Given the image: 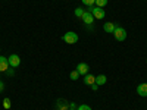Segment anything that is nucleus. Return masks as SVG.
<instances>
[{"label":"nucleus","mask_w":147,"mask_h":110,"mask_svg":"<svg viewBox=\"0 0 147 110\" xmlns=\"http://www.w3.org/2000/svg\"><path fill=\"white\" fill-rule=\"evenodd\" d=\"M88 12H91V13H93L94 19H103V18L106 16V12H105V9H102V7H97L96 5H94V6H90V7H88Z\"/></svg>","instance_id":"f257e3e1"},{"label":"nucleus","mask_w":147,"mask_h":110,"mask_svg":"<svg viewBox=\"0 0 147 110\" xmlns=\"http://www.w3.org/2000/svg\"><path fill=\"white\" fill-rule=\"evenodd\" d=\"M62 40H63L65 43H68V44H75V43L78 41V35H77V32L69 31V32H65V34H63Z\"/></svg>","instance_id":"f03ea898"},{"label":"nucleus","mask_w":147,"mask_h":110,"mask_svg":"<svg viewBox=\"0 0 147 110\" xmlns=\"http://www.w3.org/2000/svg\"><path fill=\"white\" fill-rule=\"evenodd\" d=\"M113 35H115V38L118 41H124L127 38V31L124 28H121V27H116L115 31H113Z\"/></svg>","instance_id":"7ed1b4c3"},{"label":"nucleus","mask_w":147,"mask_h":110,"mask_svg":"<svg viewBox=\"0 0 147 110\" xmlns=\"http://www.w3.org/2000/svg\"><path fill=\"white\" fill-rule=\"evenodd\" d=\"M7 62H9V66L10 68H18L19 66V63H21V57L18 56V54H10L9 57H7Z\"/></svg>","instance_id":"20e7f679"},{"label":"nucleus","mask_w":147,"mask_h":110,"mask_svg":"<svg viewBox=\"0 0 147 110\" xmlns=\"http://www.w3.org/2000/svg\"><path fill=\"white\" fill-rule=\"evenodd\" d=\"M81 19L84 21V23H87V25H91V23L94 22V16H93L91 12H88V10L84 12V15L81 16Z\"/></svg>","instance_id":"39448f33"},{"label":"nucleus","mask_w":147,"mask_h":110,"mask_svg":"<svg viewBox=\"0 0 147 110\" xmlns=\"http://www.w3.org/2000/svg\"><path fill=\"white\" fill-rule=\"evenodd\" d=\"M88 65L87 63H78V66H77V70H78V73H80V75H87V73H88Z\"/></svg>","instance_id":"423d86ee"},{"label":"nucleus","mask_w":147,"mask_h":110,"mask_svg":"<svg viewBox=\"0 0 147 110\" xmlns=\"http://www.w3.org/2000/svg\"><path fill=\"white\" fill-rule=\"evenodd\" d=\"M9 62H7V57L0 56V72H6L9 69Z\"/></svg>","instance_id":"0eeeda50"},{"label":"nucleus","mask_w":147,"mask_h":110,"mask_svg":"<svg viewBox=\"0 0 147 110\" xmlns=\"http://www.w3.org/2000/svg\"><path fill=\"white\" fill-rule=\"evenodd\" d=\"M137 94L140 97H147V84H140L138 87H137Z\"/></svg>","instance_id":"6e6552de"},{"label":"nucleus","mask_w":147,"mask_h":110,"mask_svg":"<svg viewBox=\"0 0 147 110\" xmlns=\"http://www.w3.org/2000/svg\"><path fill=\"white\" fill-rule=\"evenodd\" d=\"M82 81H84L85 85H93V84H96V76L87 73V75H84V79H82Z\"/></svg>","instance_id":"1a4fd4ad"},{"label":"nucleus","mask_w":147,"mask_h":110,"mask_svg":"<svg viewBox=\"0 0 147 110\" xmlns=\"http://www.w3.org/2000/svg\"><path fill=\"white\" fill-rule=\"evenodd\" d=\"M115 23H112V22H106L105 25H103V30H105V32H109V34H113V31H115Z\"/></svg>","instance_id":"9d476101"},{"label":"nucleus","mask_w":147,"mask_h":110,"mask_svg":"<svg viewBox=\"0 0 147 110\" xmlns=\"http://www.w3.org/2000/svg\"><path fill=\"white\" fill-rule=\"evenodd\" d=\"M106 75H99V76H96V84L97 85H99V87H100V85H105L106 84Z\"/></svg>","instance_id":"9b49d317"},{"label":"nucleus","mask_w":147,"mask_h":110,"mask_svg":"<svg viewBox=\"0 0 147 110\" xmlns=\"http://www.w3.org/2000/svg\"><path fill=\"white\" fill-rule=\"evenodd\" d=\"M94 5H96L97 7H102V9H103V7L107 6V0H96Z\"/></svg>","instance_id":"f8f14e48"},{"label":"nucleus","mask_w":147,"mask_h":110,"mask_svg":"<svg viewBox=\"0 0 147 110\" xmlns=\"http://www.w3.org/2000/svg\"><path fill=\"white\" fill-rule=\"evenodd\" d=\"M69 76H71V79H72V81H77V79H78V76H80V73H78V70L75 69V70H72V72H71V75H69Z\"/></svg>","instance_id":"ddd939ff"},{"label":"nucleus","mask_w":147,"mask_h":110,"mask_svg":"<svg viewBox=\"0 0 147 110\" xmlns=\"http://www.w3.org/2000/svg\"><path fill=\"white\" fill-rule=\"evenodd\" d=\"M84 12H85V10H84L82 7H77V9H75V16H77V18H81V16L84 15Z\"/></svg>","instance_id":"4468645a"},{"label":"nucleus","mask_w":147,"mask_h":110,"mask_svg":"<svg viewBox=\"0 0 147 110\" xmlns=\"http://www.w3.org/2000/svg\"><path fill=\"white\" fill-rule=\"evenodd\" d=\"M81 2H82V5H85L87 7H90V6H94L96 0H81Z\"/></svg>","instance_id":"2eb2a0df"},{"label":"nucleus","mask_w":147,"mask_h":110,"mask_svg":"<svg viewBox=\"0 0 147 110\" xmlns=\"http://www.w3.org/2000/svg\"><path fill=\"white\" fill-rule=\"evenodd\" d=\"M77 110H91V107L87 106V104H80V106L77 107Z\"/></svg>","instance_id":"dca6fc26"},{"label":"nucleus","mask_w":147,"mask_h":110,"mask_svg":"<svg viewBox=\"0 0 147 110\" xmlns=\"http://www.w3.org/2000/svg\"><path fill=\"white\" fill-rule=\"evenodd\" d=\"M3 106H5L6 110L10 109V100H9V99H5V100H3Z\"/></svg>","instance_id":"f3484780"},{"label":"nucleus","mask_w":147,"mask_h":110,"mask_svg":"<svg viewBox=\"0 0 147 110\" xmlns=\"http://www.w3.org/2000/svg\"><path fill=\"white\" fill-rule=\"evenodd\" d=\"M77 103H69V109H74V110H77Z\"/></svg>","instance_id":"a211bd4d"},{"label":"nucleus","mask_w":147,"mask_h":110,"mask_svg":"<svg viewBox=\"0 0 147 110\" xmlns=\"http://www.w3.org/2000/svg\"><path fill=\"white\" fill-rule=\"evenodd\" d=\"M90 87H91V90H93V91H97V88H99V85H97V84H93V85H90Z\"/></svg>","instance_id":"6ab92c4d"},{"label":"nucleus","mask_w":147,"mask_h":110,"mask_svg":"<svg viewBox=\"0 0 147 110\" xmlns=\"http://www.w3.org/2000/svg\"><path fill=\"white\" fill-rule=\"evenodd\" d=\"M5 90V84H3V81H0V93H2Z\"/></svg>","instance_id":"aec40b11"},{"label":"nucleus","mask_w":147,"mask_h":110,"mask_svg":"<svg viewBox=\"0 0 147 110\" xmlns=\"http://www.w3.org/2000/svg\"><path fill=\"white\" fill-rule=\"evenodd\" d=\"M68 110H74V109H68Z\"/></svg>","instance_id":"412c9836"},{"label":"nucleus","mask_w":147,"mask_h":110,"mask_svg":"<svg viewBox=\"0 0 147 110\" xmlns=\"http://www.w3.org/2000/svg\"><path fill=\"white\" fill-rule=\"evenodd\" d=\"M0 81H2V79H0Z\"/></svg>","instance_id":"4be33fe9"}]
</instances>
